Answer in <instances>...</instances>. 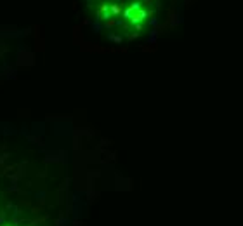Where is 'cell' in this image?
<instances>
[{
  "label": "cell",
  "instance_id": "6da1fadb",
  "mask_svg": "<svg viewBox=\"0 0 243 226\" xmlns=\"http://www.w3.org/2000/svg\"><path fill=\"white\" fill-rule=\"evenodd\" d=\"M64 169L23 129L0 125V226H71Z\"/></svg>",
  "mask_w": 243,
  "mask_h": 226
}]
</instances>
